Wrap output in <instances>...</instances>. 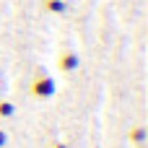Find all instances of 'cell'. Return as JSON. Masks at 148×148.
<instances>
[{"mask_svg":"<svg viewBox=\"0 0 148 148\" xmlns=\"http://www.w3.org/2000/svg\"><path fill=\"white\" fill-rule=\"evenodd\" d=\"M31 96L34 99H49L52 94H55V81L47 75V73H42V70H36V75L31 78Z\"/></svg>","mask_w":148,"mask_h":148,"instance_id":"obj_1","label":"cell"},{"mask_svg":"<svg viewBox=\"0 0 148 148\" xmlns=\"http://www.w3.org/2000/svg\"><path fill=\"white\" fill-rule=\"evenodd\" d=\"M78 65H81L78 52H73V49H62V52L57 55V68H60L62 73H73V70H78Z\"/></svg>","mask_w":148,"mask_h":148,"instance_id":"obj_2","label":"cell"},{"mask_svg":"<svg viewBox=\"0 0 148 148\" xmlns=\"http://www.w3.org/2000/svg\"><path fill=\"white\" fill-rule=\"evenodd\" d=\"M127 140L133 143V146H140V143H146V127H140V125H135L130 133H127Z\"/></svg>","mask_w":148,"mask_h":148,"instance_id":"obj_3","label":"cell"},{"mask_svg":"<svg viewBox=\"0 0 148 148\" xmlns=\"http://www.w3.org/2000/svg\"><path fill=\"white\" fill-rule=\"evenodd\" d=\"M44 3V10L49 13H65V0H42Z\"/></svg>","mask_w":148,"mask_h":148,"instance_id":"obj_4","label":"cell"},{"mask_svg":"<svg viewBox=\"0 0 148 148\" xmlns=\"http://www.w3.org/2000/svg\"><path fill=\"white\" fill-rule=\"evenodd\" d=\"M16 114V104L13 101H0V117H13Z\"/></svg>","mask_w":148,"mask_h":148,"instance_id":"obj_5","label":"cell"},{"mask_svg":"<svg viewBox=\"0 0 148 148\" xmlns=\"http://www.w3.org/2000/svg\"><path fill=\"white\" fill-rule=\"evenodd\" d=\"M5 140H8V138H5V133H3V130H0V148L5 146Z\"/></svg>","mask_w":148,"mask_h":148,"instance_id":"obj_6","label":"cell"},{"mask_svg":"<svg viewBox=\"0 0 148 148\" xmlns=\"http://www.w3.org/2000/svg\"><path fill=\"white\" fill-rule=\"evenodd\" d=\"M49 148H68V146H65V143H52Z\"/></svg>","mask_w":148,"mask_h":148,"instance_id":"obj_7","label":"cell"},{"mask_svg":"<svg viewBox=\"0 0 148 148\" xmlns=\"http://www.w3.org/2000/svg\"><path fill=\"white\" fill-rule=\"evenodd\" d=\"M135 148H146V146H143V143H140V146H135Z\"/></svg>","mask_w":148,"mask_h":148,"instance_id":"obj_8","label":"cell"}]
</instances>
